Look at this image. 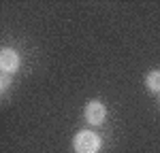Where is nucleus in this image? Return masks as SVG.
Segmentation results:
<instances>
[{
  "label": "nucleus",
  "instance_id": "f257e3e1",
  "mask_svg": "<svg viewBox=\"0 0 160 153\" xmlns=\"http://www.w3.org/2000/svg\"><path fill=\"white\" fill-rule=\"evenodd\" d=\"M75 153H98L100 151V136L92 130H81L73 138Z\"/></svg>",
  "mask_w": 160,
  "mask_h": 153
},
{
  "label": "nucleus",
  "instance_id": "f03ea898",
  "mask_svg": "<svg viewBox=\"0 0 160 153\" xmlns=\"http://www.w3.org/2000/svg\"><path fill=\"white\" fill-rule=\"evenodd\" d=\"M86 119L90 126H102L107 119V109L100 100H92L86 104Z\"/></svg>",
  "mask_w": 160,
  "mask_h": 153
},
{
  "label": "nucleus",
  "instance_id": "7ed1b4c3",
  "mask_svg": "<svg viewBox=\"0 0 160 153\" xmlns=\"http://www.w3.org/2000/svg\"><path fill=\"white\" fill-rule=\"evenodd\" d=\"M19 55H17V51L13 49H2L0 51V68L4 70V72H15L17 68H19Z\"/></svg>",
  "mask_w": 160,
  "mask_h": 153
},
{
  "label": "nucleus",
  "instance_id": "20e7f679",
  "mask_svg": "<svg viewBox=\"0 0 160 153\" xmlns=\"http://www.w3.org/2000/svg\"><path fill=\"white\" fill-rule=\"evenodd\" d=\"M145 87H148L149 91L160 94V70H152V72H148V76H145Z\"/></svg>",
  "mask_w": 160,
  "mask_h": 153
},
{
  "label": "nucleus",
  "instance_id": "39448f33",
  "mask_svg": "<svg viewBox=\"0 0 160 153\" xmlns=\"http://www.w3.org/2000/svg\"><path fill=\"white\" fill-rule=\"evenodd\" d=\"M7 87H9V76H2V81H0V89H2V94L7 91Z\"/></svg>",
  "mask_w": 160,
  "mask_h": 153
},
{
  "label": "nucleus",
  "instance_id": "423d86ee",
  "mask_svg": "<svg viewBox=\"0 0 160 153\" xmlns=\"http://www.w3.org/2000/svg\"><path fill=\"white\" fill-rule=\"evenodd\" d=\"M158 102H160V96H158Z\"/></svg>",
  "mask_w": 160,
  "mask_h": 153
}]
</instances>
